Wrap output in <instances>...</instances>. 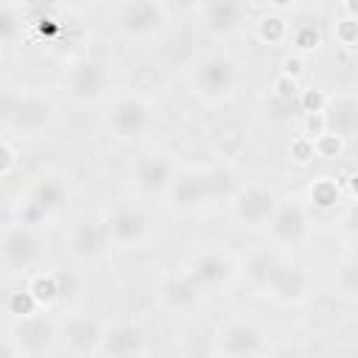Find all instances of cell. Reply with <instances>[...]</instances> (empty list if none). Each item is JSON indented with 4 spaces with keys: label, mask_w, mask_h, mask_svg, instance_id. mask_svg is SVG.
<instances>
[{
    "label": "cell",
    "mask_w": 358,
    "mask_h": 358,
    "mask_svg": "<svg viewBox=\"0 0 358 358\" xmlns=\"http://www.w3.org/2000/svg\"><path fill=\"white\" fill-rule=\"evenodd\" d=\"M70 6H76V8H90L92 3H98V0H67Z\"/></svg>",
    "instance_id": "cell-45"
},
{
    "label": "cell",
    "mask_w": 358,
    "mask_h": 358,
    "mask_svg": "<svg viewBox=\"0 0 358 358\" xmlns=\"http://www.w3.org/2000/svg\"><path fill=\"white\" fill-rule=\"evenodd\" d=\"M246 17V0H207L204 25L215 36H232Z\"/></svg>",
    "instance_id": "cell-15"
},
{
    "label": "cell",
    "mask_w": 358,
    "mask_h": 358,
    "mask_svg": "<svg viewBox=\"0 0 358 358\" xmlns=\"http://www.w3.org/2000/svg\"><path fill=\"white\" fill-rule=\"evenodd\" d=\"M305 224H308L305 210L294 199H288V201H280L277 204V210H274V215L268 221V229L280 241H296L305 232Z\"/></svg>",
    "instance_id": "cell-21"
},
{
    "label": "cell",
    "mask_w": 358,
    "mask_h": 358,
    "mask_svg": "<svg viewBox=\"0 0 358 358\" xmlns=\"http://www.w3.org/2000/svg\"><path fill=\"white\" fill-rule=\"evenodd\" d=\"M255 36H257L263 45H285L288 36H291V25H288V20H285L280 11L263 14V17L257 20V25H255Z\"/></svg>",
    "instance_id": "cell-24"
},
{
    "label": "cell",
    "mask_w": 358,
    "mask_h": 358,
    "mask_svg": "<svg viewBox=\"0 0 358 358\" xmlns=\"http://www.w3.org/2000/svg\"><path fill=\"white\" fill-rule=\"evenodd\" d=\"M313 148H316V157L319 159H338L347 148L344 143V134H336V131H324L319 137H313Z\"/></svg>",
    "instance_id": "cell-30"
},
{
    "label": "cell",
    "mask_w": 358,
    "mask_h": 358,
    "mask_svg": "<svg viewBox=\"0 0 358 358\" xmlns=\"http://www.w3.org/2000/svg\"><path fill=\"white\" fill-rule=\"evenodd\" d=\"M310 291H313V277H310V271H305L299 266H282L268 288V294L285 305L305 302L310 296Z\"/></svg>",
    "instance_id": "cell-16"
},
{
    "label": "cell",
    "mask_w": 358,
    "mask_h": 358,
    "mask_svg": "<svg viewBox=\"0 0 358 358\" xmlns=\"http://www.w3.org/2000/svg\"><path fill=\"white\" fill-rule=\"evenodd\" d=\"M232 260L227 257V255H221V252H201V255H196L193 260H190V268H187V274L207 291V288H218V285H224L229 277H232Z\"/></svg>",
    "instance_id": "cell-17"
},
{
    "label": "cell",
    "mask_w": 358,
    "mask_h": 358,
    "mask_svg": "<svg viewBox=\"0 0 358 358\" xmlns=\"http://www.w3.org/2000/svg\"><path fill=\"white\" fill-rule=\"evenodd\" d=\"M103 84H106V73L98 62L92 59H78L70 64L67 70V92L73 101L78 103H90V101H98L101 92H103Z\"/></svg>",
    "instance_id": "cell-12"
},
{
    "label": "cell",
    "mask_w": 358,
    "mask_h": 358,
    "mask_svg": "<svg viewBox=\"0 0 358 358\" xmlns=\"http://www.w3.org/2000/svg\"><path fill=\"white\" fill-rule=\"evenodd\" d=\"M341 8H344V17L358 20V0H341Z\"/></svg>",
    "instance_id": "cell-41"
},
{
    "label": "cell",
    "mask_w": 358,
    "mask_h": 358,
    "mask_svg": "<svg viewBox=\"0 0 358 358\" xmlns=\"http://www.w3.org/2000/svg\"><path fill=\"white\" fill-rule=\"evenodd\" d=\"M165 6H171V8H190L196 0H162Z\"/></svg>",
    "instance_id": "cell-44"
},
{
    "label": "cell",
    "mask_w": 358,
    "mask_h": 358,
    "mask_svg": "<svg viewBox=\"0 0 358 358\" xmlns=\"http://www.w3.org/2000/svg\"><path fill=\"white\" fill-rule=\"evenodd\" d=\"M17 165H20V151H17V145L11 143V137H6L3 145H0V176L8 179V176L17 171Z\"/></svg>",
    "instance_id": "cell-33"
},
{
    "label": "cell",
    "mask_w": 358,
    "mask_h": 358,
    "mask_svg": "<svg viewBox=\"0 0 358 358\" xmlns=\"http://www.w3.org/2000/svg\"><path fill=\"white\" fill-rule=\"evenodd\" d=\"M271 95H274L277 103H294V101H299V81L285 76V73H280L271 81Z\"/></svg>",
    "instance_id": "cell-31"
},
{
    "label": "cell",
    "mask_w": 358,
    "mask_h": 358,
    "mask_svg": "<svg viewBox=\"0 0 358 358\" xmlns=\"http://www.w3.org/2000/svg\"><path fill=\"white\" fill-rule=\"evenodd\" d=\"M336 39L341 45H358V20L352 17H341L336 22Z\"/></svg>",
    "instance_id": "cell-36"
},
{
    "label": "cell",
    "mask_w": 358,
    "mask_h": 358,
    "mask_svg": "<svg viewBox=\"0 0 358 358\" xmlns=\"http://www.w3.org/2000/svg\"><path fill=\"white\" fill-rule=\"evenodd\" d=\"M173 176V162L162 154H143L134 162V185L143 196H165Z\"/></svg>",
    "instance_id": "cell-10"
},
{
    "label": "cell",
    "mask_w": 358,
    "mask_h": 358,
    "mask_svg": "<svg viewBox=\"0 0 358 358\" xmlns=\"http://www.w3.org/2000/svg\"><path fill=\"white\" fill-rule=\"evenodd\" d=\"M288 42H291L294 53L308 56V53H313V50H319V48H322V31H319V25H316V22H299V25H294V28H291Z\"/></svg>",
    "instance_id": "cell-26"
},
{
    "label": "cell",
    "mask_w": 358,
    "mask_h": 358,
    "mask_svg": "<svg viewBox=\"0 0 358 358\" xmlns=\"http://www.w3.org/2000/svg\"><path fill=\"white\" fill-rule=\"evenodd\" d=\"M103 327L90 316H70L59 327V341L70 355H98Z\"/></svg>",
    "instance_id": "cell-11"
},
{
    "label": "cell",
    "mask_w": 358,
    "mask_h": 358,
    "mask_svg": "<svg viewBox=\"0 0 358 358\" xmlns=\"http://www.w3.org/2000/svg\"><path fill=\"white\" fill-rule=\"evenodd\" d=\"M280 268H282V263H280L274 255H268V252H257V255H252L249 263H246V274H249L252 285L260 288V291H266V294H268L274 277L280 274Z\"/></svg>",
    "instance_id": "cell-23"
},
{
    "label": "cell",
    "mask_w": 358,
    "mask_h": 358,
    "mask_svg": "<svg viewBox=\"0 0 358 358\" xmlns=\"http://www.w3.org/2000/svg\"><path fill=\"white\" fill-rule=\"evenodd\" d=\"M17 11L11 8V6H6L3 8V14H0V39H3V45L8 48L11 42H14V36H17Z\"/></svg>",
    "instance_id": "cell-34"
},
{
    "label": "cell",
    "mask_w": 358,
    "mask_h": 358,
    "mask_svg": "<svg viewBox=\"0 0 358 358\" xmlns=\"http://www.w3.org/2000/svg\"><path fill=\"white\" fill-rule=\"evenodd\" d=\"M48 252L45 235L34 221H14L6 224L0 238V260L8 274H31Z\"/></svg>",
    "instance_id": "cell-1"
},
{
    "label": "cell",
    "mask_w": 358,
    "mask_h": 358,
    "mask_svg": "<svg viewBox=\"0 0 358 358\" xmlns=\"http://www.w3.org/2000/svg\"><path fill=\"white\" fill-rule=\"evenodd\" d=\"M8 341H11L8 355L39 358V355H48V352L56 350V344H59V327L53 324V319L42 316V313H31L25 319H17Z\"/></svg>",
    "instance_id": "cell-5"
},
{
    "label": "cell",
    "mask_w": 358,
    "mask_h": 358,
    "mask_svg": "<svg viewBox=\"0 0 358 358\" xmlns=\"http://www.w3.org/2000/svg\"><path fill=\"white\" fill-rule=\"evenodd\" d=\"M327 101H330V98H327L322 90H305V92H299V106H302V112H324Z\"/></svg>",
    "instance_id": "cell-35"
},
{
    "label": "cell",
    "mask_w": 358,
    "mask_h": 358,
    "mask_svg": "<svg viewBox=\"0 0 358 358\" xmlns=\"http://www.w3.org/2000/svg\"><path fill=\"white\" fill-rule=\"evenodd\" d=\"M227 176V171H215V173H201V171H193V173H179L173 176L171 187H168V201L173 210L179 213H196L207 204H213L221 193H224V185L221 179Z\"/></svg>",
    "instance_id": "cell-3"
},
{
    "label": "cell",
    "mask_w": 358,
    "mask_h": 358,
    "mask_svg": "<svg viewBox=\"0 0 358 358\" xmlns=\"http://www.w3.org/2000/svg\"><path fill=\"white\" fill-rule=\"evenodd\" d=\"M6 310H8L14 319H25V316H31V313L39 310V302H36V296L31 294V288L25 285V288L8 294V299H6Z\"/></svg>",
    "instance_id": "cell-29"
},
{
    "label": "cell",
    "mask_w": 358,
    "mask_h": 358,
    "mask_svg": "<svg viewBox=\"0 0 358 358\" xmlns=\"http://www.w3.org/2000/svg\"><path fill=\"white\" fill-rule=\"evenodd\" d=\"M106 241H109L106 224H98V221H90V218L78 221L67 235V246H70L73 257H78V260H95Z\"/></svg>",
    "instance_id": "cell-19"
},
{
    "label": "cell",
    "mask_w": 358,
    "mask_h": 358,
    "mask_svg": "<svg viewBox=\"0 0 358 358\" xmlns=\"http://www.w3.org/2000/svg\"><path fill=\"white\" fill-rule=\"evenodd\" d=\"M271 8H277V11H285V8H291L294 6V0H266Z\"/></svg>",
    "instance_id": "cell-43"
},
{
    "label": "cell",
    "mask_w": 358,
    "mask_h": 358,
    "mask_svg": "<svg viewBox=\"0 0 358 358\" xmlns=\"http://www.w3.org/2000/svg\"><path fill=\"white\" fill-rule=\"evenodd\" d=\"M56 280H59L62 299H73V296L81 291V280H78L76 271H56Z\"/></svg>",
    "instance_id": "cell-37"
},
{
    "label": "cell",
    "mask_w": 358,
    "mask_h": 358,
    "mask_svg": "<svg viewBox=\"0 0 358 358\" xmlns=\"http://www.w3.org/2000/svg\"><path fill=\"white\" fill-rule=\"evenodd\" d=\"M215 352L232 355V358H246V355H260L266 352V333L255 322H227L218 333Z\"/></svg>",
    "instance_id": "cell-9"
},
{
    "label": "cell",
    "mask_w": 358,
    "mask_h": 358,
    "mask_svg": "<svg viewBox=\"0 0 358 358\" xmlns=\"http://www.w3.org/2000/svg\"><path fill=\"white\" fill-rule=\"evenodd\" d=\"M67 201V185L56 176H42L34 190H31V207L39 215H50V213H59Z\"/></svg>",
    "instance_id": "cell-22"
},
{
    "label": "cell",
    "mask_w": 358,
    "mask_h": 358,
    "mask_svg": "<svg viewBox=\"0 0 358 358\" xmlns=\"http://www.w3.org/2000/svg\"><path fill=\"white\" fill-rule=\"evenodd\" d=\"M28 288H31V294L36 296L39 308H50V305H56V302L62 299L56 271H53V274H50V271H36V274H31Z\"/></svg>",
    "instance_id": "cell-25"
},
{
    "label": "cell",
    "mask_w": 358,
    "mask_h": 358,
    "mask_svg": "<svg viewBox=\"0 0 358 358\" xmlns=\"http://www.w3.org/2000/svg\"><path fill=\"white\" fill-rule=\"evenodd\" d=\"M143 352H145V333H143V327H137L131 322H117V324L103 327L98 355L129 358V355H143Z\"/></svg>",
    "instance_id": "cell-13"
},
{
    "label": "cell",
    "mask_w": 358,
    "mask_h": 358,
    "mask_svg": "<svg viewBox=\"0 0 358 358\" xmlns=\"http://www.w3.org/2000/svg\"><path fill=\"white\" fill-rule=\"evenodd\" d=\"M341 229L347 232V235H352V238H358V201L341 215Z\"/></svg>",
    "instance_id": "cell-40"
},
{
    "label": "cell",
    "mask_w": 358,
    "mask_h": 358,
    "mask_svg": "<svg viewBox=\"0 0 358 358\" xmlns=\"http://www.w3.org/2000/svg\"><path fill=\"white\" fill-rule=\"evenodd\" d=\"M190 84L204 101H224L238 84V64L224 53L199 56L190 67Z\"/></svg>",
    "instance_id": "cell-4"
},
{
    "label": "cell",
    "mask_w": 358,
    "mask_h": 358,
    "mask_svg": "<svg viewBox=\"0 0 358 358\" xmlns=\"http://www.w3.org/2000/svg\"><path fill=\"white\" fill-rule=\"evenodd\" d=\"M282 73L299 81V78L305 76V56H302V53H291V56H285V59H282Z\"/></svg>",
    "instance_id": "cell-39"
},
{
    "label": "cell",
    "mask_w": 358,
    "mask_h": 358,
    "mask_svg": "<svg viewBox=\"0 0 358 358\" xmlns=\"http://www.w3.org/2000/svg\"><path fill=\"white\" fill-rule=\"evenodd\" d=\"M347 196H350L352 201H358V173H352V176L347 179Z\"/></svg>",
    "instance_id": "cell-42"
},
{
    "label": "cell",
    "mask_w": 358,
    "mask_h": 358,
    "mask_svg": "<svg viewBox=\"0 0 358 358\" xmlns=\"http://www.w3.org/2000/svg\"><path fill=\"white\" fill-rule=\"evenodd\" d=\"M302 129H305L302 134H308L310 140L319 137V134H324V131H327V117H324V112H305V126H302Z\"/></svg>",
    "instance_id": "cell-38"
},
{
    "label": "cell",
    "mask_w": 358,
    "mask_h": 358,
    "mask_svg": "<svg viewBox=\"0 0 358 358\" xmlns=\"http://www.w3.org/2000/svg\"><path fill=\"white\" fill-rule=\"evenodd\" d=\"M324 117H327V131L336 134H352L358 131V95H336L327 101L324 106Z\"/></svg>",
    "instance_id": "cell-20"
},
{
    "label": "cell",
    "mask_w": 358,
    "mask_h": 358,
    "mask_svg": "<svg viewBox=\"0 0 358 358\" xmlns=\"http://www.w3.org/2000/svg\"><path fill=\"white\" fill-rule=\"evenodd\" d=\"M154 123V112H151V103L143 101L140 95H126L120 101H115L109 117H106V126L115 137L120 140H137L143 137Z\"/></svg>",
    "instance_id": "cell-7"
},
{
    "label": "cell",
    "mask_w": 358,
    "mask_h": 358,
    "mask_svg": "<svg viewBox=\"0 0 358 358\" xmlns=\"http://www.w3.org/2000/svg\"><path fill=\"white\" fill-rule=\"evenodd\" d=\"M308 196H310V204H313V207L330 210V207H336L338 199H341V185H338L333 176H319V179L310 185Z\"/></svg>",
    "instance_id": "cell-27"
},
{
    "label": "cell",
    "mask_w": 358,
    "mask_h": 358,
    "mask_svg": "<svg viewBox=\"0 0 358 358\" xmlns=\"http://www.w3.org/2000/svg\"><path fill=\"white\" fill-rule=\"evenodd\" d=\"M106 235L115 249H137L148 241V215L137 204H117L106 218Z\"/></svg>",
    "instance_id": "cell-6"
},
{
    "label": "cell",
    "mask_w": 358,
    "mask_h": 358,
    "mask_svg": "<svg viewBox=\"0 0 358 358\" xmlns=\"http://www.w3.org/2000/svg\"><path fill=\"white\" fill-rule=\"evenodd\" d=\"M0 115H3L6 131L20 134V137H36L53 123L50 101L36 95V92H11V90H6L3 103H0Z\"/></svg>",
    "instance_id": "cell-2"
},
{
    "label": "cell",
    "mask_w": 358,
    "mask_h": 358,
    "mask_svg": "<svg viewBox=\"0 0 358 358\" xmlns=\"http://www.w3.org/2000/svg\"><path fill=\"white\" fill-rule=\"evenodd\" d=\"M201 285L185 274V277H171L165 285H162V302L168 310L179 313V316H190L199 305H201Z\"/></svg>",
    "instance_id": "cell-18"
},
{
    "label": "cell",
    "mask_w": 358,
    "mask_h": 358,
    "mask_svg": "<svg viewBox=\"0 0 358 358\" xmlns=\"http://www.w3.org/2000/svg\"><path fill=\"white\" fill-rule=\"evenodd\" d=\"M336 288H338L341 296H347V299H358V252H355L350 260H344V263L338 266Z\"/></svg>",
    "instance_id": "cell-28"
},
{
    "label": "cell",
    "mask_w": 358,
    "mask_h": 358,
    "mask_svg": "<svg viewBox=\"0 0 358 358\" xmlns=\"http://www.w3.org/2000/svg\"><path fill=\"white\" fill-rule=\"evenodd\" d=\"M288 154H291V159H294L296 165H308V162H313V159H316V148H313V140H310L308 134H296V137L291 140V148H288Z\"/></svg>",
    "instance_id": "cell-32"
},
{
    "label": "cell",
    "mask_w": 358,
    "mask_h": 358,
    "mask_svg": "<svg viewBox=\"0 0 358 358\" xmlns=\"http://www.w3.org/2000/svg\"><path fill=\"white\" fill-rule=\"evenodd\" d=\"M277 196L263 185H246L232 196V213L243 227H263L277 210Z\"/></svg>",
    "instance_id": "cell-8"
},
{
    "label": "cell",
    "mask_w": 358,
    "mask_h": 358,
    "mask_svg": "<svg viewBox=\"0 0 358 358\" xmlns=\"http://www.w3.org/2000/svg\"><path fill=\"white\" fill-rule=\"evenodd\" d=\"M165 14L157 0H129L120 8V28L129 36H151L162 28Z\"/></svg>",
    "instance_id": "cell-14"
}]
</instances>
